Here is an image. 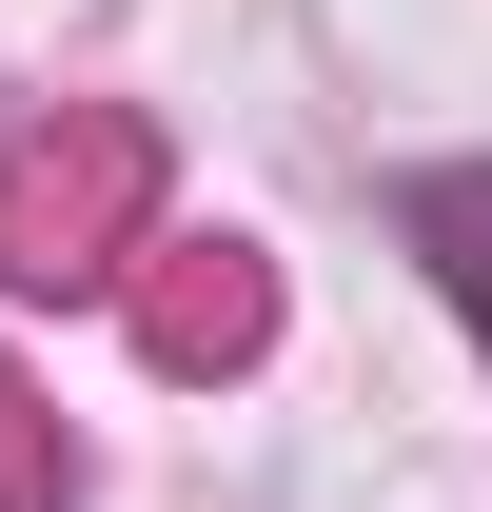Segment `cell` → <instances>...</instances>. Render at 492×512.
<instances>
[{
  "label": "cell",
  "instance_id": "cell-1",
  "mask_svg": "<svg viewBox=\"0 0 492 512\" xmlns=\"http://www.w3.org/2000/svg\"><path fill=\"white\" fill-rule=\"evenodd\" d=\"M414 256H433V296L492 335V158L473 178H414Z\"/></svg>",
  "mask_w": 492,
  "mask_h": 512
}]
</instances>
